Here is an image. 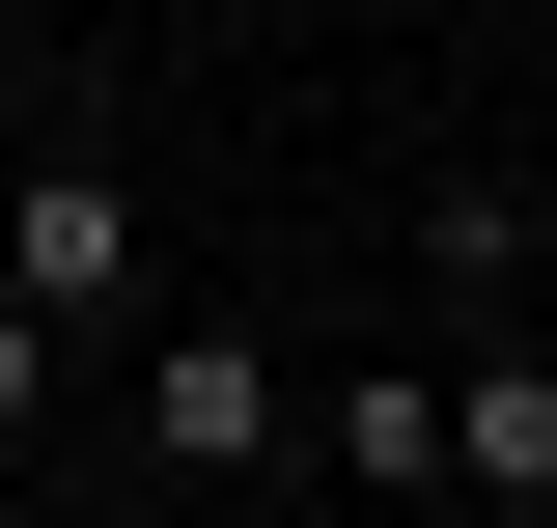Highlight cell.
<instances>
[{
    "mask_svg": "<svg viewBox=\"0 0 557 528\" xmlns=\"http://www.w3.org/2000/svg\"><path fill=\"white\" fill-rule=\"evenodd\" d=\"M278 417H307V390H278V334L139 278V334H112V445H139V473H278Z\"/></svg>",
    "mask_w": 557,
    "mask_h": 528,
    "instance_id": "cell-1",
    "label": "cell"
},
{
    "mask_svg": "<svg viewBox=\"0 0 557 528\" xmlns=\"http://www.w3.org/2000/svg\"><path fill=\"white\" fill-rule=\"evenodd\" d=\"M0 278H28L57 334H139V278H168V251H139V196L57 139V167H0Z\"/></svg>",
    "mask_w": 557,
    "mask_h": 528,
    "instance_id": "cell-2",
    "label": "cell"
},
{
    "mask_svg": "<svg viewBox=\"0 0 557 528\" xmlns=\"http://www.w3.org/2000/svg\"><path fill=\"white\" fill-rule=\"evenodd\" d=\"M278 473H335V501H446V362H335V390L278 417Z\"/></svg>",
    "mask_w": 557,
    "mask_h": 528,
    "instance_id": "cell-3",
    "label": "cell"
},
{
    "mask_svg": "<svg viewBox=\"0 0 557 528\" xmlns=\"http://www.w3.org/2000/svg\"><path fill=\"white\" fill-rule=\"evenodd\" d=\"M446 501H557V334H446Z\"/></svg>",
    "mask_w": 557,
    "mask_h": 528,
    "instance_id": "cell-4",
    "label": "cell"
},
{
    "mask_svg": "<svg viewBox=\"0 0 557 528\" xmlns=\"http://www.w3.org/2000/svg\"><path fill=\"white\" fill-rule=\"evenodd\" d=\"M57 362H84V334L28 306V278H0V445H57Z\"/></svg>",
    "mask_w": 557,
    "mask_h": 528,
    "instance_id": "cell-5",
    "label": "cell"
},
{
    "mask_svg": "<svg viewBox=\"0 0 557 528\" xmlns=\"http://www.w3.org/2000/svg\"><path fill=\"white\" fill-rule=\"evenodd\" d=\"M28 56H57V0H0V84H28Z\"/></svg>",
    "mask_w": 557,
    "mask_h": 528,
    "instance_id": "cell-6",
    "label": "cell"
},
{
    "mask_svg": "<svg viewBox=\"0 0 557 528\" xmlns=\"http://www.w3.org/2000/svg\"><path fill=\"white\" fill-rule=\"evenodd\" d=\"M362 28H418V0H362Z\"/></svg>",
    "mask_w": 557,
    "mask_h": 528,
    "instance_id": "cell-7",
    "label": "cell"
},
{
    "mask_svg": "<svg viewBox=\"0 0 557 528\" xmlns=\"http://www.w3.org/2000/svg\"><path fill=\"white\" fill-rule=\"evenodd\" d=\"M530 223H557V167H530Z\"/></svg>",
    "mask_w": 557,
    "mask_h": 528,
    "instance_id": "cell-8",
    "label": "cell"
}]
</instances>
